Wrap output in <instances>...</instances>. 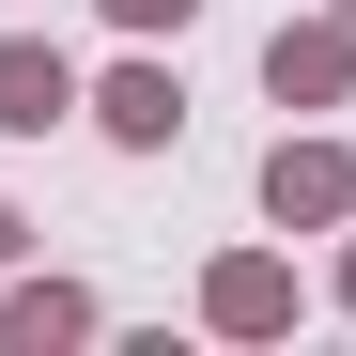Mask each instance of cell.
Here are the masks:
<instances>
[{
    "label": "cell",
    "instance_id": "1",
    "mask_svg": "<svg viewBox=\"0 0 356 356\" xmlns=\"http://www.w3.org/2000/svg\"><path fill=\"white\" fill-rule=\"evenodd\" d=\"M63 108H78V78H63V47H0V124H16V140H47Z\"/></svg>",
    "mask_w": 356,
    "mask_h": 356
},
{
    "label": "cell",
    "instance_id": "2",
    "mask_svg": "<svg viewBox=\"0 0 356 356\" xmlns=\"http://www.w3.org/2000/svg\"><path fill=\"white\" fill-rule=\"evenodd\" d=\"M264 202H279V217H341V202H356V170H341V155H294V140H279Z\"/></svg>",
    "mask_w": 356,
    "mask_h": 356
},
{
    "label": "cell",
    "instance_id": "3",
    "mask_svg": "<svg viewBox=\"0 0 356 356\" xmlns=\"http://www.w3.org/2000/svg\"><path fill=\"white\" fill-rule=\"evenodd\" d=\"M93 310H78V294L63 279H31V294H0V341H16V356H47V341H78Z\"/></svg>",
    "mask_w": 356,
    "mask_h": 356
},
{
    "label": "cell",
    "instance_id": "4",
    "mask_svg": "<svg viewBox=\"0 0 356 356\" xmlns=\"http://www.w3.org/2000/svg\"><path fill=\"white\" fill-rule=\"evenodd\" d=\"M170 108H186V93H170L155 63H124V78H108V140H170Z\"/></svg>",
    "mask_w": 356,
    "mask_h": 356
},
{
    "label": "cell",
    "instance_id": "5",
    "mask_svg": "<svg viewBox=\"0 0 356 356\" xmlns=\"http://www.w3.org/2000/svg\"><path fill=\"white\" fill-rule=\"evenodd\" d=\"M264 78H279V93H341V31H279Z\"/></svg>",
    "mask_w": 356,
    "mask_h": 356
},
{
    "label": "cell",
    "instance_id": "6",
    "mask_svg": "<svg viewBox=\"0 0 356 356\" xmlns=\"http://www.w3.org/2000/svg\"><path fill=\"white\" fill-rule=\"evenodd\" d=\"M279 310H294L279 264H217V325H279Z\"/></svg>",
    "mask_w": 356,
    "mask_h": 356
},
{
    "label": "cell",
    "instance_id": "7",
    "mask_svg": "<svg viewBox=\"0 0 356 356\" xmlns=\"http://www.w3.org/2000/svg\"><path fill=\"white\" fill-rule=\"evenodd\" d=\"M108 16H124V31H186V0H108Z\"/></svg>",
    "mask_w": 356,
    "mask_h": 356
},
{
    "label": "cell",
    "instance_id": "8",
    "mask_svg": "<svg viewBox=\"0 0 356 356\" xmlns=\"http://www.w3.org/2000/svg\"><path fill=\"white\" fill-rule=\"evenodd\" d=\"M0 248H16V217H0Z\"/></svg>",
    "mask_w": 356,
    "mask_h": 356
},
{
    "label": "cell",
    "instance_id": "9",
    "mask_svg": "<svg viewBox=\"0 0 356 356\" xmlns=\"http://www.w3.org/2000/svg\"><path fill=\"white\" fill-rule=\"evenodd\" d=\"M341 16H356V0H341Z\"/></svg>",
    "mask_w": 356,
    "mask_h": 356
}]
</instances>
